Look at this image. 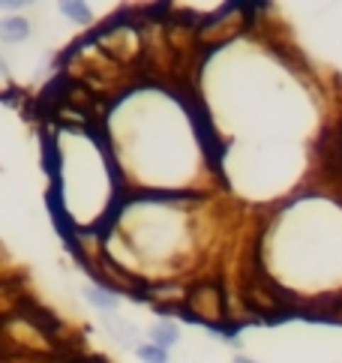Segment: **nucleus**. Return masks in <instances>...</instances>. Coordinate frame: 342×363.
Returning a JSON list of instances; mask_svg holds the SVG:
<instances>
[{"instance_id":"nucleus-1","label":"nucleus","mask_w":342,"mask_h":363,"mask_svg":"<svg viewBox=\"0 0 342 363\" xmlns=\"http://www.w3.org/2000/svg\"><path fill=\"white\" fill-rule=\"evenodd\" d=\"M28 33H31V24H28V18H21V16H9V18L0 21V40L4 43L28 40Z\"/></svg>"},{"instance_id":"nucleus-2","label":"nucleus","mask_w":342,"mask_h":363,"mask_svg":"<svg viewBox=\"0 0 342 363\" xmlns=\"http://www.w3.org/2000/svg\"><path fill=\"white\" fill-rule=\"evenodd\" d=\"M177 336H180V333H177L175 324H156V328H150V340H153V345L165 348V352L177 342Z\"/></svg>"},{"instance_id":"nucleus-3","label":"nucleus","mask_w":342,"mask_h":363,"mask_svg":"<svg viewBox=\"0 0 342 363\" xmlns=\"http://www.w3.org/2000/svg\"><path fill=\"white\" fill-rule=\"evenodd\" d=\"M84 297H87V301L94 303L96 309H102V313H109V309L117 306L114 294H111V291H105V289H96V285H87V289H84Z\"/></svg>"},{"instance_id":"nucleus-4","label":"nucleus","mask_w":342,"mask_h":363,"mask_svg":"<svg viewBox=\"0 0 342 363\" xmlns=\"http://www.w3.org/2000/svg\"><path fill=\"white\" fill-rule=\"evenodd\" d=\"M136 354L144 363H168V352H165V348H160V345H153V342L150 345H138Z\"/></svg>"},{"instance_id":"nucleus-5","label":"nucleus","mask_w":342,"mask_h":363,"mask_svg":"<svg viewBox=\"0 0 342 363\" xmlns=\"http://www.w3.org/2000/svg\"><path fill=\"white\" fill-rule=\"evenodd\" d=\"M60 9L67 12L70 18H75L78 24H90V9L84 4H72V0H67V4H60Z\"/></svg>"},{"instance_id":"nucleus-6","label":"nucleus","mask_w":342,"mask_h":363,"mask_svg":"<svg viewBox=\"0 0 342 363\" xmlns=\"http://www.w3.org/2000/svg\"><path fill=\"white\" fill-rule=\"evenodd\" d=\"M111 333H114L121 342H129L136 330H133V328H126V321H111Z\"/></svg>"},{"instance_id":"nucleus-7","label":"nucleus","mask_w":342,"mask_h":363,"mask_svg":"<svg viewBox=\"0 0 342 363\" xmlns=\"http://www.w3.org/2000/svg\"><path fill=\"white\" fill-rule=\"evenodd\" d=\"M234 363H255V360H249V357H234Z\"/></svg>"}]
</instances>
